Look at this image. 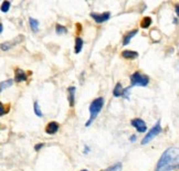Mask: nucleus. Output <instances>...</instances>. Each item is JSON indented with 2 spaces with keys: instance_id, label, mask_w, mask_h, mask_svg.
<instances>
[{
  "instance_id": "obj_1",
  "label": "nucleus",
  "mask_w": 179,
  "mask_h": 171,
  "mask_svg": "<svg viewBox=\"0 0 179 171\" xmlns=\"http://www.w3.org/2000/svg\"><path fill=\"white\" fill-rule=\"evenodd\" d=\"M178 167V149L175 147L168 148L160 156L156 165L155 171H170Z\"/></svg>"
},
{
  "instance_id": "obj_2",
  "label": "nucleus",
  "mask_w": 179,
  "mask_h": 171,
  "mask_svg": "<svg viewBox=\"0 0 179 171\" xmlns=\"http://www.w3.org/2000/svg\"><path fill=\"white\" fill-rule=\"evenodd\" d=\"M104 106V98L103 97H97L91 103L90 107H88V111H90V118L87 119V122L85 123L86 127H90L92 125V123L96 119L97 115L101 113V111L103 109Z\"/></svg>"
},
{
  "instance_id": "obj_3",
  "label": "nucleus",
  "mask_w": 179,
  "mask_h": 171,
  "mask_svg": "<svg viewBox=\"0 0 179 171\" xmlns=\"http://www.w3.org/2000/svg\"><path fill=\"white\" fill-rule=\"evenodd\" d=\"M149 84V77L145 74H142L140 72H134L130 75V87L133 86H140L146 87Z\"/></svg>"
},
{
  "instance_id": "obj_4",
  "label": "nucleus",
  "mask_w": 179,
  "mask_h": 171,
  "mask_svg": "<svg viewBox=\"0 0 179 171\" xmlns=\"http://www.w3.org/2000/svg\"><path fill=\"white\" fill-rule=\"evenodd\" d=\"M161 130H163V128H161L160 120H157L156 125H154L153 127L148 130V132L145 135V137L142 139V145L144 146V145H147V144H149L151 140L154 139V138H156L157 136L159 135V134H160Z\"/></svg>"
},
{
  "instance_id": "obj_5",
  "label": "nucleus",
  "mask_w": 179,
  "mask_h": 171,
  "mask_svg": "<svg viewBox=\"0 0 179 171\" xmlns=\"http://www.w3.org/2000/svg\"><path fill=\"white\" fill-rule=\"evenodd\" d=\"M23 41V35H21L19 34L17 36L16 39L11 40V41H6V42H2V43L0 44V49L2 50V51H9L10 49H12L13 47H16L17 44L21 43V42Z\"/></svg>"
},
{
  "instance_id": "obj_6",
  "label": "nucleus",
  "mask_w": 179,
  "mask_h": 171,
  "mask_svg": "<svg viewBox=\"0 0 179 171\" xmlns=\"http://www.w3.org/2000/svg\"><path fill=\"white\" fill-rule=\"evenodd\" d=\"M91 18L95 21L96 23H103V22H106L111 18V12H103V13H96V12H91Z\"/></svg>"
},
{
  "instance_id": "obj_7",
  "label": "nucleus",
  "mask_w": 179,
  "mask_h": 171,
  "mask_svg": "<svg viewBox=\"0 0 179 171\" xmlns=\"http://www.w3.org/2000/svg\"><path fill=\"white\" fill-rule=\"evenodd\" d=\"M130 125L135 128L138 132H146L147 131V125L142 118H133L130 120Z\"/></svg>"
},
{
  "instance_id": "obj_8",
  "label": "nucleus",
  "mask_w": 179,
  "mask_h": 171,
  "mask_svg": "<svg viewBox=\"0 0 179 171\" xmlns=\"http://www.w3.org/2000/svg\"><path fill=\"white\" fill-rule=\"evenodd\" d=\"M59 123L57 122H50L49 124L47 125V127H45V132L49 134V135H54L57 134L58 130H59Z\"/></svg>"
},
{
  "instance_id": "obj_9",
  "label": "nucleus",
  "mask_w": 179,
  "mask_h": 171,
  "mask_svg": "<svg viewBox=\"0 0 179 171\" xmlns=\"http://www.w3.org/2000/svg\"><path fill=\"white\" fill-rule=\"evenodd\" d=\"M75 92H76L75 86H70L68 88V99L71 107H73L74 104H75Z\"/></svg>"
},
{
  "instance_id": "obj_10",
  "label": "nucleus",
  "mask_w": 179,
  "mask_h": 171,
  "mask_svg": "<svg viewBox=\"0 0 179 171\" xmlns=\"http://www.w3.org/2000/svg\"><path fill=\"white\" fill-rule=\"evenodd\" d=\"M137 33H138L137 29H134V30H130V32H127V33L124 35V38H123V45H128V44L130 43V41H132V39Z\"/></svg>"
},
{
  "instance_id": "obj_11",
  "label": "nucleus",
  "mask_w": 179,
  "mask_h": 171,
  "mask_svg": "<svg viewBox=\"0 0 179 171\" xmlns=\"http://www.w3.org/2000/svg\"><path fill=\"white\" fill-rule=\"evenodd\" d=\"M27 78L28 77H27V74L23 70L16 69V71H15V81H16V82H18V83L24 82V81H27Z\"/></svg>"
},
{
  "instance_id": "obj_12",
  "label": "nucleus",
  "mask_w": 179,
  "mask_h": 171,
  "mask_svg": "<svg viewBox=\"0 0 179 171\" xmlns=\"http://www.w3.org/2000/svg\"><path fill=\"white\" fill-rule=\"evenodd\" d=\"M138 52L136 51H130V50H125L122 52V56L126 60H135L138 57Z\"/></svg>"
},
{
  "instance_id": "obj_13",
  "label": "nucleus",
  "mask_w": 179,
  "mask_h": 171,
  "mask_svg": "<svg viewBox=\"0 0 179 171\" xmlns=\"http://www.w3.org/2000/svg\"><path fill=\"white\" fill-rule=\"evenodd\" d=\"M83 44H84V41L82 38H80V36H78L75 39V45H74V53L75 54H79L81 51H82V49H83Z\"/></svg>"
},
{
  "instance_id": "obj_14",
  "label": "nucleus",
  "mask_w": 179,
  "mask_h": 171,
  "mask_svg": "<svg viewBox=\"0 0 179 171\" xmlns=\"http://www.w3.org/2000/svg\"><path fill=\"white\" fill-rule=\"evenodd\" d=\"M13 82H15V81H13L12 78H8V80L0 82V93H2L7 88L11 87V86L13 85Z\"/></svg>"
},
{
  "instance_id": "obj_15",
  "label": "nucleus",
  "mask_w": 179,
  "mask_h": 171,
  "mask_svg": "<svg viewBox=\"0 0 179 171\" xmlns=\"http://www.w3.org/2000/svg\"><path fill=\"white\" fill-rule=\"evenodd\" d=\"M29 24H30V28L33 32H38L39 31V27H40V22L39 20H36L34 18H29Z\"/></svg>"
},
{
  "instance_id": "obj_16",
  "label": "nucleus",
  "mask_w": 179,
  "mask_h": 171,
  "mask_svg": "<svg viewBox=\"0 0 179 171\" xmlns=\"http://www.w3.org/2000/svg\"><path fill=\"white\" fill-rule=\"evenodd\" d=\"M123 85L121 83H117L116 85H115L114 90H113V95L115 96V97H121L123 94Z\"/></svg>"
},
{
  "instance_id": "obj_17",
  "label": "nucleus",
  "mask_w": 179,
  "mask_h": 171,
  "mask_svg": "<svg viewBox=\"0 0 179 171\" xmlns=\"http://www.w3.org/2000/svg\"><path fill=\"white\" fill-rule=\"evenodd\" d=\"M151 22H153V20H151V17H144L140 21V27L143 29H147L148 27H151Z\"/></svg>"
},
{
  "instance_id": "obj_18",
  "label": "nucleus",
  "mask_w": 179,
  "mask_h": 171,
  "mask_svg": "<svg viewBox=\"0 0 179 171\" xmlns=\"http://www.w3.org/2000/svg\"><path fill=\"white\" fill-rule=\"evenodd\" d=\"M55 33L58 35H62V34L68 33V29L65 28L64 26H62V24H57L55 26Z\"/></svg>"
},
{
  "instance_id": "obj_19",
  "label": "nucleus",
  "mask_w": 179,
  "mask_h": 171,
  "mask_svg": "<svg viewBox=\"0 0 179 171\" xmlns=\"http://www.w3.org/2000/svg\"><path fill=\"white\" fill-rule=\"evenodd\" d=\"M33 111H34V114H36L38 117H42V116H43V113H42L41 107H40L39 102H38V101H36V102H34V104H33Z\"/></svg>"
},
{
  "instance_id": "obj_20",
  "label": "nucleus",
  "mask_w": 179,
  "mask_h": 171,
  "mask_svg": "<svg viewBox=\"0 0 179 171\" xmlns=\"http://www.w3.org/2000/svg\"><path fill=\"white\" fill-rule=\"evenodd\" d=\"M122 168H123V165L121 162H116L115 165L113 166L109 167L107 169H105L104 171H122Z\"/></svg>"
},
{
  "instance_id": "obj_21",
  "label": "nucleus",
  "mask_w": 179,
  "mask_h": 171,
  "mask_svg": "<svg viewBox=\"0 0 179 171\" xmlns=\"http://www.w3.org/2000/svg\"><path fill=\"white\" fill-rule=\"evenodd\" d=\"M9 9H10V2H9V1H3L0 10L2 11V12H8Z\"/></svg>"
},
{
  "instance_id": "obj_22",
  "label": "nucleus",
  "mask_w": 179,
  "mask_h": 171,
  "mask_svg": "<svg viewBox=\"0 0 179 171\" xmlns=\"http://www.w3.org/2000/svg\"><path fill=\"white\" fill-rule=\"evenodd\" d=\"M130 86H127L126 88H124L123 90V94H122V96L124 97L125 99H130Z\"/></svg>"
},
{
  "instance_id": "obj_23",
  "label": "nucleus",
  "mask_w": 179,
  "mask_h": 171,
  "mask_svg": "<svg viewBox=\"0 0 179 171\" xmlns=\"http://www.w3.org/2000/svg\"><path fill=\"white\" fill-rule=\"evenodd\" d=\"M7 111H8V109H6L5 105H3V104L0 102V116H3V115L7 113Z\"/></svg>"
},
{
  "instance_id": "obj_24",
  "label": "nucleus",
  "mask_w": 179,
  "mask_h": 171,
  "mask_svg": "<svg viewBox=\"0 0 179 171\" xmlns=\"http://www.w3.org/2000/svg\"><path fill=\"white\" fill-rule=\"evenodd\" d=\"M44 147V144L42 143V144H36V146H34V150L36 151H39L41 148H43Z\"/></svg>"
},
{
  "instance_id": "obj_25",
  "label": "nucleus",
  "mask_w": 179,
  "mask_h": 171,
  "mask_svg": "<svg viewBox=\"0 0 179 171\" xmlns=\"http://www.w3.org/2000/svg\"><path fill=\"white\" fill-rule=\"evenodd\" d=\"M136 139H137V136H136V135H132L130 137V143H135Z\"/></svg>"
},
{
  "instance_id": "obj_26",
  "label": "nucleus",
  "mask_w": 179,
  "mask_h": 171,
  "mask_svg": "<svg viewBox=\"0 0 179 171\" xmlns=\"http://www.w3.org/2000/svg\"><path fill=\"white\" fill-rule=\"evenodd\" d=\"M88 152H90V147L85 146V147H84V153H88Z\"/></svg>"
},
{
  "instance_id": "obj_27",
  "label": "nucleus",
  "mask_w": 179,
  "mask_h": 171,
  "mask_svg": "<svg viewBox=\"0 0 179 171\" xmlns=\"http://www.w3.org/2000/svg\"><path fill=\"white\" fill-rule=\"evenodd\" d=\"M2 31H3V26L2 23H0V33H2Z\"/></svg>"
},
{
  "instance_id": "obj_28",
  "label": "nucleus",
  "mask_w": 179,
  "mask_h": 171,
  "mask_svg": "<svg viewBox=\"0 0 179 171\" xmlns=\"http://www.w3.org/2000/svg\"><path fill=\"white\" fill-rule=\"evenodd\" d=\"M175 11H176V15H178V5H176L175 7Z\"/></svg>"
},
{
  "instance_id": "obj_29",
  "label": "nucleus",
  "mask_w": 179,
  "mask_h": 171,
  "mask_svg": "<svg viewBox=\"0 0 179 171\" xmlns=\"http://www.w3.org/2000/svg\"><path fill=\"white\" fill-rule=\"evenodd\" d=\"M174 22H175V24H177V22H178V21H177V18H175V20H174Z\"/></svg>"
},
{
  "instance_id": "obj_30",
  "label": "nucleus",
  "mask_w": 179,
  "mask_h": 171,
  "mask_svg": "<svg viewBox=\"0 0 179 171\" xmlns=\"http://www.w3.org/2000/svg\"><path fill=\"white\" fill-rule=\"evenodd\" d=\"M81 171H88L87 169H83V170H81Z\"/></svg>"
}]
</instances>
